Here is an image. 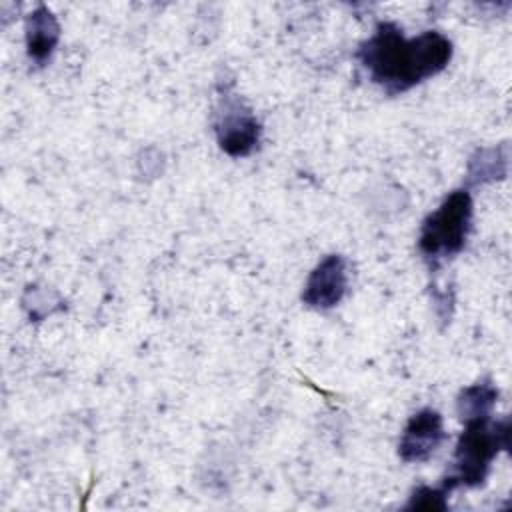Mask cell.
<instances>
[{
    "label": "cell",
    "mask_w": 512,
    "mask_h": 512,
    "mask_svg": "<svg viewBox=\"0 0 512 512\" xmlns=\"http://www.w3.org/2000/svg\"><path fill=\"white\" fill-rule=\"evenodd\" d=\"M496 400H498V388L492 384V380H480L476 384H470L456 398L458 418L464 424L492 418Z\"/></svg>",
    "instance_id": "9c48e42d"
},
{
    "label": "cell",
    "mask_w": 512,
    "mask_h": 512,
    "mask_svg": "<svg viewBox=\"0 0 512 512\" xmlns=\"http://www.w3.org/2000/svg\"><path fill=\"white\" fill-rule=\"evenodd\" d=\"M472 212L474 204L466 188L450 192L422 222L418 236L420 254L428 262L438 264L462 252L472 230Z\"/></svg>",
    "instance_id": "3957f363"
},
{
    "label": "cell",
    "mask_w": 512,
    "mask_h": 512,
    "mask_svg": "<svg viewBox=\"0 0 512 512\" xmlns=\"http://www.w3.org/2000/svg\"><path fill=\"white\" fill-rule=\"evenodd\" d=\"M60 42V24L54 12L40 4L26 16V52L36 64H46Z\"/></svg>",
    "instance_id": "52a82bcc"
},
{
    "label": "cell",
    "mask_w": 512,
    "mask_h": 512,
    "mask_svg": "<svg viewBox=\"0 0 512 512\" xmlns=\"http://www.w3.org/2000/svg\"><path fill=\"white\" fill-rule=\"evenodd\" d=\"M448 496H450V490L444 484L440 488L418 486L412 492L410 500L406 502L404 510H426V512L446 510L448 508Z\"/></svg>",
    "instance_id": "30bf717a"
},
{
    "label": "cell",
    "mask_w": 512,
    "mask_h": 512,
    "mask_svg": "<svg viewBox=\"0 0 512 512\" xmlns=\"http://www.w3.org/2000/svg\"><path fill=\"white\" fill-rule=\"evenodd\" d=\"M348 290V264L340 254L324 256L310 272L302 302L314 310H330L342 302Z\"/></svg>",
    "instance_id": "5b68a950"
},
{
    "label": "cell",
    "mask_w": 512,
    "mask_h": 512,
    "mask_svg": "<svg viewBox=\"0 0 512 512\" xmlns=\"http://www.w3.org/2000/svg\"><path fill=\"white\" fill-rule=\"evenodd\" d=\"M508 158H510L508 144L476 150V154L468 160L466 182L470 186H478V184H488V182L506 178Z\"/></svg>",
    "instance_id": "ba28073f"
},
{
    "label": "cell",
    "mask_w": 512,
    "mask_h": 512,
    "mask_svg": "<svg viewBox=\"0 0 512 512\" xmlns=\"http://www.w3.org/2000/svg\"><path fill=\"white\" fill-rule=\"evenodd\" d=\"M452 52V42L436 30L406 38L396 24L380 22L374 34L360 44L356 58L374 84L388 94H400L440 74Z\"/></svg>",
    "instance_id": "6da1fadb"
},
{
    "label": "cell",
    "mask_w": 512,
    "mask_h": 512,
    "mask_svg": "<svg viewBox=\"0 0 512 512\" xmlns=\"http://www.w3.org/2000/svg\"><path fill=\"white\" fill-rule=\"evenodd\" d=\"M216 140L224 154L232 158L250 156L262 136L258 118L236 96H224L216 112Z\"/></svg>",
    "instance_id": "277c9868"
},
{
    "label": "cell",
    "mask_w": 512,
    "mask_h": 512,
    "mask_svg": "<svg viewBox=\"0 0 512 512\" xmlns=\"http://www.w3.org/2000/svg\"><path fill=\"white\" fill-rule=\"evenodd\" d=\"M510 446V420L500 422L474 420L466 422L464 430L456 442L454 468L444 480V486L452 492L460 486L476 488L482 486L490 474L492 462L502 450Z\"/></svg>",
    "instance_id": "7a4b0ae2"
},
{
    "label": "cell",
    "mask_w": 512,
    "mask_h": 512,
    "mask_svg": "<svg viewBox=\"0 0 512 512\" xmlns=\"http://www.w3.org/2000/svg\"><path fill=\"white\" fill-rule=\"evenodd\" d=\"M444 440L446 432L440 412L422 408L406 422L398 442V456L404 462H426Z\"/></svg>",
    "instance_id": "8992f818"
}]
</instances>
